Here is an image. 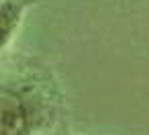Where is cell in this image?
Masks as SVG:
<instances>
[{
  "instance_id": "obj_1",
  "label": "cell",
  "mask_w": 149,
  "mask_h": 135,
  "mask_svg": "<svg viewBox=\"0 0 149 135\" xmlns=\"http://www.w3.org/2000/svg\"><path fill=\"white\" fill-rule=\"evenodd\" d=\"M2 113L0 135H31L53 113V94L49 78L39 72L21 74L15 82L4 76L2 82Z\"/></svg>"
},
{
  "instance_id": "obj_2",
  "label": "cell",
  "mask_w": 149,
  "mask_h": 135,
  "mask_svg": "<svg viewBox=\"0 0 149 135\" xmlns=\"http://www.w3.org/2000/svg\"><path fill=\"white\" fill-rule=\"evenodd\" d=\"M35 4V0H2V49L6 51L19 23L25 13Z\"/></svg>"
}]
</instances>
